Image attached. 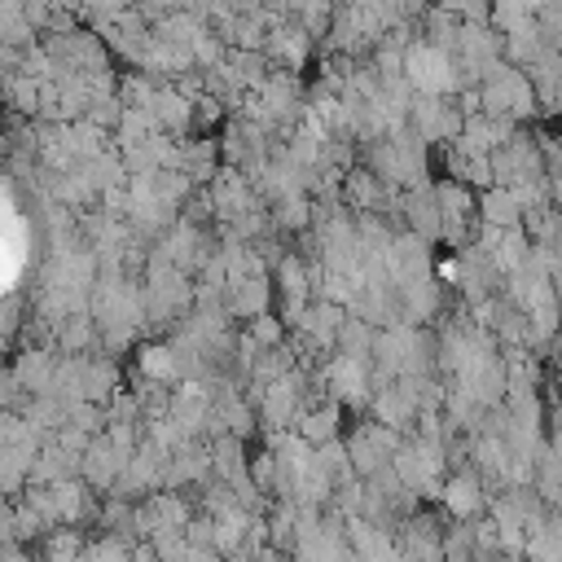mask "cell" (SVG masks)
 <instances>
[{
  "mask_svg": "<svg viewBox=\"0 0 562 562\" xmlns=\"http://www.w3.org/2000/svg\"><path fill=\"white\" fill-rule=\"evenodd\" d=\"M246 334L263 347V351H277V347H285V321L277 316V312H263V316H255V321H246Z\"/></svg>",
  "mask_w": 562,
  "mask_h": 562,
  "instance_id": "d6a6232c",
  "label": "cell"
},
{
  "mask_svg": "<svg viewBox=\"0 0 562 562\" xmlns=\"http://www.w3.org/2000/svg\"><path fill=\"white\" fill-rule=\"evenodd\" d=\"M136 378L140 382H158V386H180L184 382V364H180V351L176 342H136Z\"/></svg>",
  "mask_w": 562,
  "mask_h": 562,
  "instance_id": "e0dca14e",
  "label": "cell"
},
{
  "mask_svg": "<svg viewBox=\"0 0 562 562\" xmlns=\"http://www.w3.org/2000/svg\"><path fill=\"white\" fill-rule=\"evenodd\" d=\"M127 461H132V457H127L110 435H97V439L88 443L83 461H79V474H83V483H88L92 492H114V483L123 479Z\"/></svg>",
  "mask_w": 562,
  "mask_h": 562,
  "instance_id": "7c38bea8",
  "label": "cell"
},
{
  "mask_svg": "<svg viewBox=\"0 0 562 562\" xmlns=\"http://www.w3.org/2000/svg\"><path fill=\"white\" fill-rule=\"evenodd\" d=\"M527 562H562V509H553L527 540Z\"/></svg>",
  "mask_w": 562,
  "mask_h": 562,
  "instance_id": "f1b7e54d",
  "label": "cell"
},
{
  "mask_svg": "<svg viewBox=\"0 0 562 562\" xmlns=\"http://www.w3.org/2000/svg\"><path fill=\"white\" fill-rule=\"evenodd\" d=\"M140 281H145L149 325H176V321H189V307L198 303V285L189 281V272H180L176 263L149 255Z\"/></svg>",
  "mask_w": 562,
  "mask_h": 562,
  "instance_id": "6da1fadb",
  "label": "cell"
},
{
  "mask_svg": "<svg viewBox=\"0 0 562 562\" xmlns=\"http://www.w3.org/2000/svg\"><path fill=\"white\" fill-rule=\"evenodd\" d=\"M88 562H136V549H127L119 536H105V540L88 544Z\"/></svg>",
  "mask_w": 562,
  "mask_h": 562,
  "instance_id": "e575fe53",
  "label": "cell"
},
{
  "mask_svg": "<svg viewBox=\"0 0 562 562\" xmlns=\"http://www.w3.org/2000/svg\"><path fill=\"white\" fill-rule=\"evenodd\" d=\"M536 26H540V35H544V48L562 53V0H540Z\"/></svg>",
  "mask_w": 562,
  "mask_h": 562,
  "instance_id": "836d02e7",
  "label": "cell"
},
{
  "mask_svg": "<svg viewBox=\"0 0 562 562\" xmlns=\"http://www.w3.org/2000/svg\"><path fill=\"white\" fill-rule=\"evenodd\" d=\"M272 290H277L272 272H268V268H255V272H246V277H233V281H228L224 307H228L233 316H246V321H255V316L272 312V307H268V303H272Z\"/></svg>",
  "mask_w": 562,
  "mask_h": 562,
  "instance_id": "9a60e30c",
  "label": "cell"
},
{
  "mask_svg": "<svg viewBox=\"0 0 562 562\" xmlns=\"http://www.w3.org/2000/svg\"><path fill=\"white\" fill-rule=\"evenodd\" d=\"M338 417H342V404L321 400V404H307V408H303V417H299V426H294V430H299L312 448H325V443L342 439V435H338V426H342Z\"/></svg>",
  "mask_w": 562,
  "mask_h": 562,
  "instance_id": "d4e9b609",
  "label": "cell"
},
{
  "mask_svg": "<svg viewBox=\"0 0 562 562\" xmlns=\"http://www.w3.org/2000/svg\"><path fill=\"white\" fill-rule=\"evenodd\" d=\"M479 246L487 250L492 268L501 272V281H509L527 259H531V237L527 228H479Z\"/></svg>",
  "mask_w": 562,
  "mask_h": 562,
  "instance_id": "4fadbf2b",
  "label": "cell"
},
{
  "mask_svg": "<svg viewBox=\"0 0 562 562\" xmlns=\"http://www.w3.org/2000/svg\"><path fill=\"white\" fill-rule=\"evenodd\" d=\"M404 79L413 83V92H426V97H452V92H461L457 57L443 53V48H435L422 35L404 48Z\"/></svg>",
  "mask_w": 562,
  "mask_h": 562,
  "instance_id": "277c9868",
  "label": "cell"
},
{
  "mask_svg": "<svg viewBox=\"0 0 562 562\" xmlns=\"http://www.w3.org/2000/svg\"><path fill=\"white\" fill-rule=\"evenodd\" d=\"M373 342H378V329L360 316L347 312L342 321V334H338V356H356V360H373Z\"/></svg>",
  "mask_w": 562,
  "mask_h": 562,
  "instance_id": "f546056e",
  "label": "cell"
},
{
  "mask_svg": "<svg viewBox=\"0 0 562 562\" xmlns=\"http://www.w3.org/2000/svg\"><path fill=\"white\" fill-rule=\"evenodd\" d=\"M395 206L404 211V228H408V233L426 237L430 246L443 241V211H439V193H435L430 180L417 184V189H404V193L395 198Z\"/></svg>",
  "mask_w": 562,
  "mask_h": 562,
  "instance_id": "8fae6325",
  "label": "cell"
},
{
  "mask_svg": "<svg viewBox=\"0 0 562 562\" xmlns=\"http://www.w3.org/2000/svg\"><path fill=\"white\" fill-rule=\"evenodd\" d=\"M518 136V123L514 119H496V114H470L465 119V127H461V145L465 149H474V154H496V149H505L509 140Z\"/></svg>",
  "mask_w": 562,
  "mask_h": 562,
  "instance_id": "44dd1931",
  "label": "cell"
},
{
  "mask_svg": "<svg viewBox=\"0 0 562 562\" xmlns=\"http://www.w3.org/2000/svg\"><path fill=\"white\" fill-rule=\"evenodd\" d=\"M114 395H119V364H114V356H88V364H83V400L110 408Z\"/></svg>",
  "mask_w": 562,
  "mask_h": 562,
  "instance_id": "4316f807",
  "label": "cell"
},
{
  "mask_svg": "<svg viewBox=\"0 0 562 562\" xmlns=\"http://www.w3.org/2000/svg\"><path fill=\"white\" fill-rule=\"evenodd\" d=\"M443 461H448V457H443V443L413 435V439L400 443L391 470L404 479V487H408L417 501H439V496H443V483H448Z\"/></svg>",
  "mask_w": 562,
  "mask_h": 562,
  "instance_id": "3957f363",
  "label": "cell"
},
{
  "mask_svg": "<svg viewBox=\"0 0 562 562\" xmlns=\"http://www.w3.org/2000/svg\"><path fill=\"white\" fill-rule=\"evenodd\" d=\"M255 180L241 171V167H224L215 180H211V189H206V198H211V211L220 215V220H241L246 211H255L259 202H255Z\"/></svg>",
  "mask_w": 562,
  "mask_h": 562,
  "instance_id": "30bf717a",
  "label": "cell"
},
{
  "mask_svg": "<svg viewBox=\"0 0 562 562\" xmlns=\"http://www.w3.org/2000/svg\"><path fill=\"white\" fill-rule=\"evenodd\" d=\"M255 562H281V553H277V549H259Z\"/></svg>",
  "mask_w": 562,
  "mask_h": 562,
  "instance_id": "8d00e7d4",
  "label": "cell"
},
{
  "mask_svg": "<svg viewBox=\"0 0 562 562\" xmlns=\"http://www.w3.org/2000/svg\"><path fill=\"white\" fill-rule=\"evenodd\" d=\"M479 97H483V114H496V119H531L540 97H536V83L527 79V70H518L514 61H496L483 83H479Z\"/></svg>",
  "mask_w": 562,
  "mask_h": 562,
  "instance_id": "7a4b0ae2",
  "label": "cell"
},
{
  "mask_svg": "<svg viewBox=\"0 0 562 562\" xmlns=\"http://www.w3.org/2000/svg\"><path fill=\"white\" fill-rule=\"evenodd\" d=\"M4 92H9V105L18 114H40V101H44V83L22 75V70H9L4 75Z\"/></svg>",
  "mask_w": 562,
  "mask_h": 562,
  "instance_id": "4dcf8cb0",
  "label": "cell"
},
{
  "mask_svg": "<svg viewBox=\"0 0 562 562\" xmlns=\"http://www.w3.org/2000/svg\"><path fill=\"white\" fill-rule=\"evenodd\" d=\"M342 198H347L351 215H382V206L395 198V189L386 180H378L369 167H351L342 180Z\"/></svg>",
  "mask_w": 562,
  "mask_h": 562,
  "instance_id": "d6986e66",
  "label": "cell"
},
{
  "mask_svg": "<svg viewBox=\"0 0 562 562\" xmlns=\"http://www.w3.org/2000/svg\"><path fill=\"white\" fill-rule=\"evenodd\" d=\"M312 44H316V35L299 22V18H281L277 26H272V35H268V57H272V66H281V70H303L307 66V57H312Z\"/></svg>",
  "mask_w": 562,
  "mask_h": 562,
  "instance_id": "5bb4252c",
  "label": "cell"
},
{
  "mask_svg": "<svg viewBox=\"0 0 562 562\" xmlns=\"http://www.w3.org/2000/svg\"><path fill=\"white\" fill-rule=\"evenodd\" d=\"M395 290H400V312H404L408 325H426V321H435L443 312V281L435 272L430 277H413V281H404Z\"/></svg>",
  "mask_w": 562,
  "mask_h": 562,
  "instance_id": "ac0fdd59",
  "label": "cell"
},
{
  "mask_svg": "<svg viewBox=\"0 0 562 562\" xmlns=\"http://www.w3.org/2000/svg\"><path fill=\"white\" fill-rule=\"evenodd\" d=\"M479 220L483 228H522V206L514 198V189L505 184H492L479 193Z\"/></svg>",
  "mask_w": 562,
  "mask_h": 562,
  "instance_id": "484cf974",
  "label": "cell"
},
{
  "mask_svg": "<svg viewBox=\"0 0 562 562\" xmlns=\"http://www.w3.org/2000/svg\"><path fill=\"white\" fill-rule=\"evenodd\" d=\"M307 404H312V395H307V373H303V369H290L285 378L268 382V386L255 395V408H259V417H263L268 430H290V426H299V417H303Z\"/></svg>",
  "mask_w": 562,
  "mask_h": 562,
  "instance_id": "5b68a950",
  "label": "cell"
},
{
  "mask_svg": "<svg viewBox=\"0 0 562 562\" xmlns=\"http://www.w3.org/2000/svg\"><path fill=\"white\" fill-rule=\"evenodd\" d=\"M408 127H413L426 145H452V140L461 136V127H465V114H461V105L448 101V97H426V92H417V97H413V110H408Z\"/></svg>",
  "mask_w": 562,
  "mask_h": 562,
  "instance_id": "9c48e42d",
  "label": "cell"
},
{
  "mask_svg": "<svg viewBox=\"0 0 562 562\" xmlns=\"http://www.w3.org/2000/svg\"><path fill=\"white\" fill-rule=\"evenodd\" d=\"M189 522H193L189 501H184V496H176V492H154V496H145V505L136 509V527H140V536L184 531Z\"/></svg>",
  "mask_w": 562,
  "mask_h": 562,
  "instance_id": "2e32d148",
  "label": "cell"
},
{
  "mask_svg": "<svg viewBox=\"0 0 562 562\" xmlns=\"http://www.w3.org/2000/svg\"><path fill=\"white\" fill-rule=\"evenodd\" d=\"M57 360H61V356H53V347H26V351H18V360L9 364V373H13L31 395H48V391H53Z\"/></svg>",
  "mask_w": 562,
  "mask_h": 562,
  "instance_id": "603a6c76",
  "label": "cell"
},
{
  "mask_svg": "<svg viewBox=\"0 0 562 562\" xmlns=\"http://www.w3.org/2000/svg\"><path fill=\"white\" fill-rule=\"evenodd\" d=\"M400 443H404L400 430H391V426H382V422H360V426L347 435V452H351L356 474H360V479L382 474V470L395 461Z\"/></svg>",
  "mask_w": 562,
  "mask_h": 562,
  "instance_id": "ba28073f",
  "label": "cell"
},
{
  "mask_svg": "<svg viewBox=\"0 0 562 562\" xmlns=\"http://www.w3.org/2000/svg\"><path fill=\"white\" fill-rule=\"evenodd\" d=\"M439 501H443L448 518H457V522H470L474 514L487 509V492H483V479H479L474 470H457V474H448Z\"/></svg>",
  "mask_w": 562,
  "mask_h": 562,
  "instance_id": "ffe728a7",
  "label": "cell"
},
{
  "mask_svg": "<svg viewBox=\"0 0 562 562\" xmlns=\"http://www.w3.org/2000/svg\"><path fill=\"white\" fill-rule=\"evenodd\" d=\"M321 386L329 391L334 404L342 408H364L373 400V360L356 356H329L321 369Z\"/></svg>",
  "mask_w": 562,
  "mask_h": 562,
  "instance_id": "8992f818",
  "label": "cell"
},
{
  "mask_svg": "<svg viewBox=\"0 0 562 562\" xmlns=\"http://www.w3.org/2000/svg\"><path fill=\"white\" fill-rule=\"evenodd\" d=\"M83 553H88V544L75 527H57L44 536V562H79Z\"/></svg>",
  "mask_w": 562,
  "mask_h": 562,
  "instance_id": "1f68e13d",
  "label": "cell"
},
{
  "mask_svg": "<svg viewBox=\"0 0 562 562\" xmlns=\"http://www.w3.org/2000/svg\"><path fill=\"white\" fill-rule=\"evenodd\" d=\"M149 114H154L158 132H167V136H171V132L184 136V132L193 127V119H198V105H193V97H184L180 88H158Z\"/></svg>",
  "mask_w": 562,
  "mask_h": 562,
  "instance_id": "cb8c5ba5",
  "label": "cell"
},
{
  "mask_svg": "<svg viewBox=\"0 0 562 562\" xmlns=\"http://www.w3.org/2000/svg\"><path fill=\"white\" fill-rule=\"evenodd\" d=\"M316 224V202L312 193H294V198H281L272 206V228H285V233H307Z\"/></svg>",
  "mask_w": 562,
  "mask_h": 562,
  "instance_id": "83f0119b",
  "label": "cell"
},
{
  "mask_svg": "<svg viewBox=\"0 0 562 562\" xmlns=\"http://www.w3.org/2000/svg\"><path fill=\"white\" fill-rule=\"evenodd\" d=\"M277 474H281V470H277V452H272V448L250 461V479H255L259 492H277Z\"/></svg>",
  "mask_w": 562,
  "mask_h": 562,
  "instance_id": "d590c367",
  "label": "cell"
},
{
  "mask_svg": "<svg viewBox=\"0 0 562 562\" xmlns=\"http://www.w3.org/2000/svg\"><path fill=\"white\" fill-rule=\"evenodd\" d=\"M553 290H558V307H562V263H553Z\"/></svg>",
  "mask_w": 562,
  "mask_h": 562,
  "instance_id": "74e56055",
  "label": "cell"
},
{
  "mask_svg": "<svg viewBox=\"0 0 562 562\" xmlns=\"http://www.w3.org/2000/svg\"><path fill=\"white\" fill-rule=\"evenodd\" d=\"M443 167H448V176H452V180H461V184H470V189H492V184H496L492 158H487V154L465 149L461 140L443 145Z\"/></svg>",
  "mask_w": 562,
  "mask_h": 562,
  "instance_id": "7402d4cb",
  "label": "cell"
},
{
  "mask_svg": "<svg viewBox=\"0 0 562 562\" xmlns=\"http://www.w3.org/2000/svg\"><path fill=\"white\" fill-rule=\"evenodd\" d=\"M492 171H496V184H505V189H518V184H536V180H549L544 145L518 132V136H514L505 149H496V154H492Z\"/></svg>",
  "mask_w": 562,
  "mask_h": 562,
  "instance_id": "52a82bcc",
  "label": "cell"
}]
</instances>
